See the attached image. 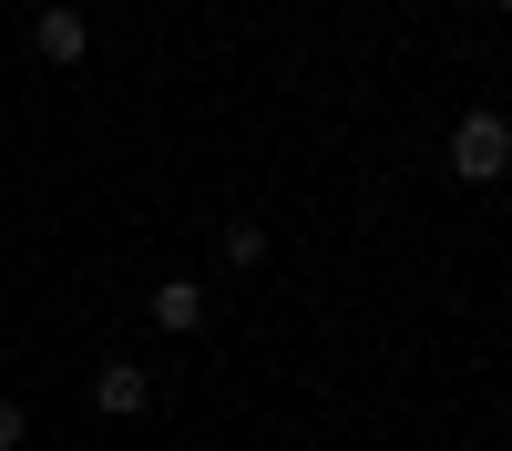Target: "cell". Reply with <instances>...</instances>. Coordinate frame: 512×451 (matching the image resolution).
<instances>
[{
	"label": "cell",
	"mask_w": 512,
	"mask_h": 451,
	"mask_svg": "<svg viewBox=\"0 0 512 451\" xmlns=\"http://www.w3.org/2000/svg\"><path fill=\"white\" fill-rule=\"evenodd\" d=\"M451 175H461V185H502V175H512V123H502L492 103L451 123Z\"/></svg>",
	"instance_id": "1"
},
{
	"label": "cell",
	"mask_w": 512,
	"mask_h": 451,
	"mask_svg": "<svg viewBox=\"0 0 512 451\" xmlns=\"http://www.w3.org/2000/svg\"><path fill=\"white\" fill-rule=\"evenodd\" d=\"M31 52L72 72L82 52H93V21H82V11H72V0H41V11H31Z\"/></svg>",
	"instance_id": "2"
},
{
	"label": "cell",
	"mask_w": 512,
	"mask_h": 451,
	"mask_svg": "<svg viewBox=\"0 0 512 451\" xmlns=\"http://www.w3.org/2000/svg\"><path fill=\"white\" fill-rule=\"evenodd\" d=\"M93 400H103V421H144V410H154V369L144 359H113L93 380Z\"/></svg>",
	"instance_id": "3"
},
{
	"label": "cell",
	"mask_w": 512,
	"mask_h": 451,
	"mask_svg": "<svg viewBox=\"0 0 512 451\" xmlns=\"http://www.w3.org/2000/svg\"><path fill=\"white\" fill-rule=\"evenodd\" d=\"M144 318L164 328V339H195V328H205V287L195 277H164L154 298H144Z\"/></svg>",
	"instance_id": "4"
},
{
	"label": "cell",
	"mask_w": 512,
	"mask_h": 451,
	"mask_svg": "<svg viewBox=\"0 0 512 451\" xmlns=\"http://www.w3.org/2000/svg\"><path fill=\"white\" fill-rule=\"evenodd\" d=\"M226 267H267V226H256V216L226 226Z\"/></svg>",
	"instance_id": "5"
},
{
	"label": "cell",
	"mask_w": 512,
	"mask_h": 451,
	"mask_svg": "<svg viewBox=\"0 0 512 451\" xmlns=\"http://www.w3.org/2000/svg\"><path fill=\"white\" fill-rule=\"evenodd\" d=\"M31 441V421H21V400H0V451H21Z\"/></svg>",
	"instance_id": "6"
},
{
	"label": "cell",
	"mask_w": 512,
	"mask_h": 451,
	"mask_svg": "<svg viewBox=\"0 0 512 451\" xmlns=\"http://www.w3.org/2000/svg\"><path fill=\"white\" fill-rule=\"evenodd\" d=\"M502 11H512V0H502Z\"/></svg>",
	"instance_id": "7"
}]
</instances>
